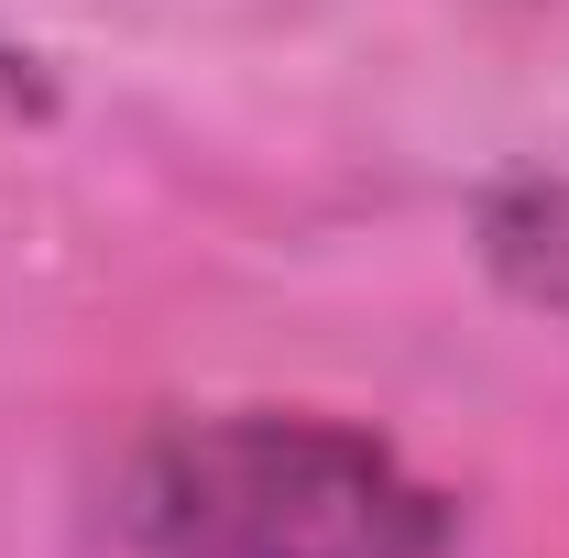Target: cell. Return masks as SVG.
I'll return each instance as SVG.
<instances>
[{
	"label": "cell",
	"mask_w": 569,
	"mask_h": 558,
	"mask_svg": "<svg viewBox=\"0 0 569 558\" xmlns=\"http://www.w3.org/2000/svg\"><path fill=\"white\" fill-rule=\"evenodd\" d=\"M121 537L153 558H449V492L340 417H176L121 460Z\"/></svg>",
	"instance_id": "obj_1"
},
{
	"label": "cell",
	"mask_w": 569,
	"mask_h": 558,
	"mask_svg": "<svg viewBox=\"0 0 569 558\" xmlns=\"http://www.w3.org/2000/svg\"><path fill=\"white\" fill-rule=\"evenodd\" d=\"M482 263L503 296L569 329V176H515L482 198Z\"/></svg>",
	"instance_id": "obj_2"
}]
</instances>
